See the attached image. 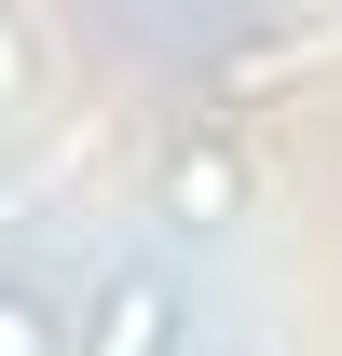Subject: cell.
Here are the masks:
<instances>
[{"label": "cell", "mask_w": 342, "mask_h": 356, "mask_svg": "<svg viewBox=\"0 0 342 356\" xmlns=\"http://www.w3.org/2000/svg\"><path fill=\"white\" fill-rule=\"evenodd\" d=\"M233 206H247L233 151H178V165H165V220L178 233H233Z\"/></svg>", "instance_id": "2"}, {"label": "cell", "mask_w": 342, "mask_h": 356, "mask_svg": "<svg viewBox=\"0 0 342 356\" xmlns=\"http://www.w3.org/2000/svg\"><path fill=\"white\" fill-rule=\"evenodd\" d=\"M0 356H69V302H42L28 274H0Z\"/></svg>", "instance_id": "3"}, {"label": "cell", "mask_w": 342, "mask_h": 356, "mask_svg": "<svg viewBox=\"0 0 342 356\" xmlns=\"http://www.w3.org/2000/svg\"><path fill=\"white\" fill-rule=\"evenodd\" d=\"M69 356H192V288L165 261H110L69 302Z\"/></svg>", "instance_id": "1"}, {"label": "cell", "mask_w": 342, "mask_h": 356, "mask_svg": "<svg viewBox=\"0 0 342 356\" xmlns=\"http://www.w3.org/2000/svg\"><path fill=\"white\" fill-rule=\"evenodd\" d=\"M42 83V55H28V28H14V14H0V110H14V96Z\"/></svg>", "instance_id": "4"}]
</instances>
